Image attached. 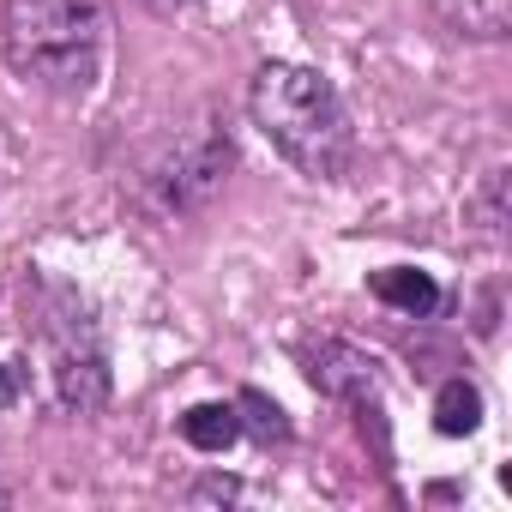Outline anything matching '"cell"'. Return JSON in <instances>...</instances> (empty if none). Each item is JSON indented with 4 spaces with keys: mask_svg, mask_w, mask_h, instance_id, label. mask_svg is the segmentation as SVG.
<instances>
[{
    "mask_svg": "<svg viewBox=\"0 0 512 512\" xmlns=\"http://www.w3.org/2000/svg\"><path fill=\"white\" fill-rule=\"evenodd\" d=\"M253 127L272 139L278 157H290L302 175L314 181H338L350 169V151H356V133H350V115L332 91L326 73L314 67H290V61H272L253 73Z\"/></svg>",
    "mask_w": 512,
    "mask_h": 512,
    "instance_id": "obj_1",
    "label": "cell"
},
{
    "mask_svg": "<svg viewBox=\"0 0 512 512\" xmlns=\"http://www.w3.org/2000/svg\"><path fill=\"white\" fill-rule=\"evenodd\" d=\"M103 7L97 0H7L0 49L25 85L79 97L103 67Z\"/></svg>",
    "mask_w": 512,
    "mask_h": 512,
    "instance_id": "obj_2",
    "label": "cell"
},
{
    "mask_svg": "<svg viewBox=\"0 0 512 512\" xmlns=\"http://www.w3.org/2000/svg\"><path fill=\"white\" fill-rule=\"evenodd\" d=\"M223 169H229V139L217 127H181V133H169L145 157L139 199L157 217H187V211H199L223 187Z\"/></svg>",
    "mask_w": 512,
    "mask_h": 512,
    "instance_id": "obj_3",
    "label": "cell"
},
{
    "mask_svg": "<svg viewBox=\"0 0 512 512\" xmlns=\"http://www.w3.org/2000/svg\"><path fill=\"white\" fill-rule=\"evenodd\" d=\"M302 362H308V380H314L326 398H344V404L362 416V428H368V422L380 428V362H374L368 350H356V344H344V338H320V344L302 350Z\"/></svg>",
    "mask_w": 512,
    "mask_h": 512,
    "instance_id": "obj_4",
    "label": "cell"
},
{
    "mask_svg": "<svg viewBox=\"0 0 512 512\" xmlns=\"http://www.w3.org/2000/svg\"><path fill=\"white\" fill-rule=\"evenodd\" d=\"M55 392H61V404L79 410V416L109 398V356H103L97 332L85 326V314H79L73 332L55 344Z\"/></svg>",
    "mask_w": 512,
    "mask_h": 512,
    "instance_id": "obj_5",
    "label": "cell"
},
{
    "mask_svg": "<svg viewBox=\"0 0 512 512\" xmlns=\"http://www.w3.org/2000/svg\"><path fill=\"white\" fill-rule=\"evenodd\" d=\"M374 296L392 302V308H404V314H434V308H440L434 278H428V272H410V266H386V272H374Z\"/></svg>",
    "mask_w": 512,
    "mask_h": 512,
    "instance_id": "obj_6",
    "label": "cell"
},
{
    "mask_svg": "<svg viewBox=\"0 0 512 512\" xmlns=\"http://www.w3.org/2000/svg\"><path fill=\"white\" fill-rule=\"evenodd\" d=\"M181 434H187V446H199V452H223V446H235V434H241L235 404H193V410L181 416Z\"/></svg>",
    "mask_w": 512,
    "mask_h": 512,
    "instance_id": "obj_7",
    "label": "cell"
},
{
    "mask_svg": "<svg viewBox=\"0 0 512 512\" xmlns=\"http://www.w3.org/2000/svg\"><path fill=\"white\" fill-rule=\"evenodd\" d=\"M476 422H482V392L470 380H446L434 398V428L440 434H476Z\"/></svg>",
    "mask_w": 512,
    "mask_h": 512,
    "instance_id": "obj_8",
    "label": "cell"
},
{
    "mask_svg": "<svg viewBox=\"0 0 512 512\" xmlns=\"http://www.w3.org/2000/svg\"><path fill=\"white\" fill-rule=\"evenodd\" d=\"M235 422H241V428H253V440H260V446L290 440V422H284V410H278L266 392H241V398H235Z\"/></svg>",
    "mask_w": 512,
    "mask_h": 512,
    "instance_id": "obj_9",
    "label": "cell"
},
{
    "mask_svg": "<svg viewBox=\"0 0 512 512\" xmlns=\"http://www.w3.org/2000/svg\"><path fill=\"white\" fill-rule=\"evenodd\" d=\"M7 404H19V374L0 368V410H7Z\"/></svg>",
    "mask_w": 512,
    "mask_h": 512,
    "instance_id": "obj_10",
    "label": "cell"
},
{
    "mask_svg": "<svg viewBox=\"0 0 512 512\" xmlns=\"http://www.w3.org/2000/svg\"><path fill=\"white\" fill-rule=\"evenodd\" d=\"M139 7H151V13H181L187 0H139Z\"/></svg>",
    "mask_w": 512,
    "mask_h": 512,
    "instance_id": "obj_11",
    "label": "cell"
}]
</instances>
